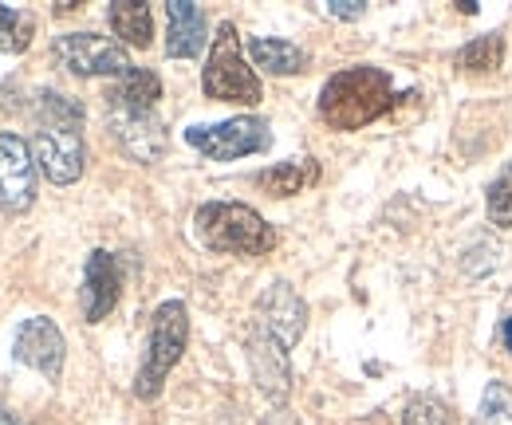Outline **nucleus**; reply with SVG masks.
<instances>
[{"label":"nucleus","instance_id":"f257e3e1","mask_svg":"<svg viewBox=\"0 0 512 425\" xmlns=\"http://www.w3.org/2000/svg\"><path fill=\"white\" fill-rule=\"evenodd\" d=\"M394 83L383 67H347L335 71L320 91V119L331 130H363L390 115Z\"/></svg>","mask_w":512,"mask_h":425},{"label":"nucleus","instance_id":"f03ea898","mask_svg":"<svg viewBox=\"0 0 512 425\" xmlns=\"http://www.w3.org/2000/svg\"><path fill=\"white\" fill-rule=\"evenodd\" d=\"M36 166L44 170V178L56 185H71L83 174V107L75 99H67L60 91H44L36 99Z\"/></svg>","mask_w":512,"mask_h":425},{"label":"nucleus","instance_id":"7ed1b4c3","mask_svg":"<svg viewBox=\"0 0 512 425\" xmlns=\"http://www.w3.org/2000/svg\"><path fill=\"white\" fill-rule=\"evenodd\" d=\"M197 241L221 256H264L276 248V229L241 201H209L193 217Z\"/></svg>","mask_w":512,"mask_h":425},{"label":"nucleus","instance_id":"20e7f679","mask_svg":"<svg viewBox=\"0 0 512 425\" xmlns=\"http://www.w3.org/2000/svg\"><path fill=\"white\" fill-rule=\"evenodd\" d=\"M186 339H190V311L178 300H166L150 319V347H146L142 370L134 378V394L142 402H154L162 394L170 370L178 366L182 351H186Z\"/></svg>","mask_w":512,"mask_h":425},{"label":"nucleus","instance_id":"39448f33","mask_svg":"<svg viewBox=\"0 0 512 425\" xmlns=\"http://www.w3.org/2000/svg\"><path fill=\"white\" fill-rule=\"evenodd\" d=\"M201 87L209 99L217 103H241V107H256L264 99V87L256 79V71L249 67V60L241 56V36L233 28V20H225L213 36L209 48V63L201 71Z\"/></svg>","mask_w":512,"mask_h":425},{"label":"nucleus","instance_id":"423d86ee","mask_svg":"<svg viewBox=\"0 0 512 425\" xmlns=\"http://www.w3.org/2000/svg\"><path fill=\"white\" fill-rule=\"evenodd\" d=\"M186 142L193 150H201L205 158H213V162H237V158L268 150L272 146V130H268L264 119L245 115V119H229L217 122V126H190Z\"/></svg>","mask_w":512,"mask_h":425},{"label":"nucleus","instance_id":"0eeeda50","mask_svg":"<svg viewBox=\"0 0 512 425\" xmlns=\"http://www.w3.org/2000/svg\"><path fill=\"white\" fill-rule=\"evenodd\" d=\"M52 56L60 67H67L71 75H83V79H95V75L123 79L130 71L127 48L107 36H95V32H64L52 44Z\"/></svg>","mask_w":512,"mask_h":425},{"label":"nucleus","instance_id":"6e6552de","mask_svg":"<svg viewBox=\"0 0 512 425\" xmlns=\"http://www.w3.org/2000/svg\"><path fill=\"white\" fill-rule=\"evenodd\" d=\"M256 327L264 335H272L280 347H296L304 339V327H308V304L300 300V292L288 284V280H276L260 292L256 300Z\"/></svg>","mask_w":512,"mask_h":425},{"label":"nucleus","instance_id":"1a4fd4ad","mask_svg":"<svg viewBox=\"0 0 512 425\" xmlns=\"http://www.w3.org/2000/svg\"><path fill=\"white\" fill-rule=\"evenodd\" d=\"M36 201V154L20 134H0V209L28 213Z\"/></svg>","mask_w":512,"mask_h":425},{"label":"nucleus","instance_id":"9d476101","mask_svg":"<svg viewBox=\"0 0 512 425\" xmlns=\"http://www.w3.org/2000/svg\"><path fill=\"white\" fill-rule=\"evenodd\" d=\"M12 355H16V363L32 366V370H40L48 382H56V378L64 374V359H67L64 331H60L48 315L24 319V323H20V331H16Z\"/></svg>","mask_w":512,"mask_h":425},{"label":"nucleus","instance_id":"9b49d317","mask_svg":"<svg viewBox=\"0 0 512 425\" xmlns=\"http://www.w3.org/2000/svg\"><path fill=\"white\" fill-rule=\"evenodd\" d=\"M119 296H123V260L115 252H107V248H95L87 256V268H83V292H79L83 319L87 323H103L115 311Z\"/></svg>","mask_w":512,"mask_h":425},{"label":"nucleus","instance_id":"f8f14e48","mask_svg":"<svg viewBox=\"0 0 512 425\" xmlns=\"http://www.w3.org/2000/svg\"><path fill=\"white\" fill-rule=\"evenodd\" d=\"M249 366H253L256 390L272 402H288L292 394V363H288V347H280L272 335H264L260 327L249 331Z\"/></svg>","mask_w":512,"mask_h":425},{"label":"nucleus","instance_id":"ddd939ff","mask_svg":"<svg viewBox=\"0 0 512 425\" xmlns=\"http://www.w3.org/2000/svg\"><path fill=\"white\" fill-rule=\"evenodd\" d=\"M111 134L119 138V146L127 150L134 162L150 166L166 154L170 138H166V126L154 119V111H123V107H111Z\"/></svg>","mask_w":512,"mask_h":425},{"label":"nucleus","instance_id":"4468645a","mask_svg":"<svg viewBox=\"0 0 512 425\" xmlns=\"http://www.w3.org/2000/svg\"><path fill=\"white\" fill-rule=\"evenodd\" d=\"M166 56L170 60H193L205 44V12L190 0H170L166 4Z\"/></svg>","mask_w":512,"mask_h":425},{"label":"nucleus","instance_id":"2eb2a0df","mask_svg":"<svg viewBox=\"0 0 512 425\" xmlns=\"http://www.w3.org/2000/svg\"><path fill=\"white\" fill-rule=\"evenodd\" d=\"M316 178H320V166L312 158H292V162H280V166L256 174V185L268 197H292V193H304V185H312Z\"/></svg>","mask_w":512,"mask_h":425},{"label":"nucleus","instance_id":"dca6fc26","mask_svg":"<svg viewBox=\"0 0 512 425\" xmlns=\"http://www.w3.org/2000/svg\"><path fill=\"white\" fill-rule=\"evenodd\" d=\"M158 99H162V83L146 67H130L119 79V87L111 91V107H123V111H154Z\"/></svg>","mask_w":512,"mask_h":425},{"label":"nucleus","instance_id":"f3484780","mask_svg":"<svg viewBox=\"0 0 512 425\" xmlns=\"http://www.w3.org/2000/svg\"><path fill=\"white\" fill-rule=\"evenodd\" d=\"M249 56H253L256 67H264L268 75H296V71L308 67L304 48H296V44H288V40H268V36L249 40Z\"/></svg>","mask_w":512,"mask_h":425},{"label":"nucleus","instance_id":"a211bd4d","mask_svg":"<svg viewBox=\"0 0 512 425\" xmlns=\"http://www.w3.org/2000/svg\"><path fill=\"white\" fill-rule=\"evenodd\" d=\"M107 20H111L115 36L127 40L130 48H150V40H154V20H150V8H146V4L119 0V4L107 8Z\"/></svg>","mask_w":512,"mask_h":425},{"label":"nucleus","instance_id":"6ab92c4d","mask_svg":"<svg viewBox=\"0 0 512 425\" xmlns=\"http://www.w3.org/2000/svg\"><path fill=\"white\" fill-rule=\"evenodd\" d=\"M505 63V36H477L457 52V67L465 71H497Z\"/></svg>","mask_w":512,"mask_h":425},{"label":"nucleus","instance_id":"aec40b11","mask_svg":"<svg viewBox=\"0 0 512 425\" xmlns=\"http://www.w3.org/2000/svg\"><path fill=\"white\" fill-rule=\"evenodd\" d=\"M32 32H36V20L28 12L0 4V52H24L32 44Z\"/></svg>","mask_w":512,"mask_h":425},{"label":"nucleus","instance_id":"412c9836","mask_svg":"<svg viewBox=\"0 0 512 425\" xmlns=\"http://www.w3.org/2000/svg\"><path fill=\"white\" fill-rule=\"evenodd\" d=\"M477 425H512V386H505V382H489L485 386Z\"/></svg>","mask_w":512,"mask_h":425},{"label":"nucleus","instance_id":"4be33fe9","mask_svg":"<svg viewBox=\"0 0 512 425\" xmlns=\"http://www.w3.org/2000/svg\"><path fill=\"white\" fill-rule=\"evenodd\" d=\"M489 221L497 229H512V166H505L489 185Z\"/></svg>","mask_w":512,"mask_h":425},{"label":"nucleus","instance_id":"5701e85b","mask_svg":"<svg viewBox=\"0 0 512 425\" xmlns=\"http://www.w3.org/2000/svg\"><path fill=\"white\" fill-rule=\"evenodd\" d=\"M402 425H449L446 406L430 394H418L406 402V414H402Z\"/></svg>","mask_w":512,"mask_h":425},{"label":"nucleus","instance_id":"b1692460","mask_svg":"<svg viewBox=\"0 0 512 425\" xmlns=\"http://www.w3.org/2000/svg\"><path fill=\"white\" fill-rule=\"evenodd\" d=\"M323 8H327L331 16H339V20H359V16L367 12V4H363V0H327Z\"/></svg>","mask_w":512,"mask_h":425},{"label":"nucleus","instance_id":"393cba45","mask_svg":"<svg viewBox=\"0 0 512 425\" xmlns=\"http://www.w3.org/2000/svg\"><path fill=\"white\" fill-rule=\"evenodd\" d=\"M505 347L512 351V319H505Z\"/></svg>","mask_w":512,"mask_h":425},{"label":"nucleus","instance_id":"a878e982","mask_svg":"<svg viewBox=\"0 0 512 425\" xmlns=\"http://www.w3.org/2000/svg\"><path fill=\"white\" fill-rule=\"evenodd\" d=\"M0 425H20V422H16V418H12L8 410H0Z\"/></svg>","mask_w":512,"mask_h":425}]
</instances>
